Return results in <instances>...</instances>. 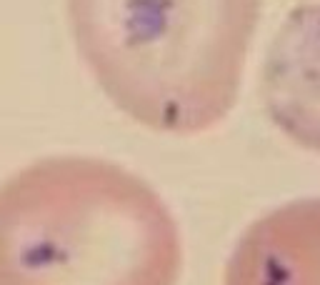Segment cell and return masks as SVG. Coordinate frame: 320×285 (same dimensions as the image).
<instances>
[{
  "instance_id": "1",
  "label": "cell",
  "mask_w": 320,
  "mask_h": 285,
  "mask_svg": "<svg viewBox=\"0 0 320 285\" xmlns=\"http://www.w3.org/2000/svg\"><path fill=\"white\" fill-rule=\"evenodd\" d=\"M180 230L115 163L58 155L0 185V285H175Z\"/></svg>"
},
{
  "instance_id": "2",
  "label": "cell",
  "mask_w": 320,
  "mask_h": 285,
  "mask_svg": "<svg viewBox=\"0 0 320 285\" xmlns=\"http://www.w3.org/2000/svg\"><path fill=\"white\" fill-rule=\"evenodd\" d=\"M70 30L118 110L195 135L233 110L260 0H68Z\"/></svg>"
},
{
  "instance_id": "3",
  "label": "cell",
  "mask_w": 320,
  "mask_h": 285,
  "mask_svg": "<svg viewBox=\"0 0 320 285\" xmlns=\"http://www.w3.org/2000/svg\"><path fill=\"white\" fill-rule=\"evenodd\" d=\"M263 100L280 133L320 153V3L295 8L273 35Z\"/></svg>"
},
{
  "instance_id": "4",
  "label": "cell",
  "mask_w": 320,
  "mask_h": 285,
  "mask_svg": "<svg viewBox=\"0 0 320 285\" xmlns=\"http://www.w3.org/2000/svg\"><path fill=\"white\" fill-rule=\"evenodd\" d=\"M225 285H320V198L255 220L228 258Z\"/></svg>"
}]
</instances>
